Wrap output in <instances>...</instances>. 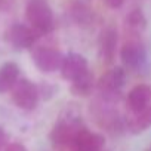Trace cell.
I'll use <instances>...</instances> for the list:
<instances>
[{
  "label": "cell",
  "mask_w": 151,
  "mask_h": 151,
  "mask_svg": "<svg viewBox=\"0 0 151 151\" xmlns=\"http://www.w3.org/2000/svg\"><path fill=\"white\" fill-rule=\"evenodd\" d=\"M82 129H85V124L80 111L76 107H67L58 122L53 124L49 138L56 147H68Z\"/></svg>",
  "instance_id": "6da1fadb"
},
{
  "label": "cell",
  "mask_w": 151,
  "mask_h": 151,
  "mask_svg": "<svg viewBox=\"0 0 151 151\" xmlns=\"http://www.w3.org/2000/svg\"><path fill=\"white\" fill-rule=\"evenodd\" d=\"M25 19L40 36H46L55 28V15L47 0H28L25 5Z\"/></svg>",
  "instance_id": "7a4b0ae2"
},
{
  "label": "cell",
  "mask_w": 151,
  "mask_h": 151,
  "mask_svg": "<svg viewBox=\"0 0 151 151\" xmlns=\"http://www.w3.org/2000/svg\"><path fill=\"white\" fill-rule=\"evenodd\" d=\"M12 102L24 111H33L40 99L39 86L30 79H19L11 91Z\"/></svg>",
  "instance_id": "3957f363"
},
{
  "label": "cell",
  "mask_w": 151,
  "mask_h": 151,
  "mask_svg": "<svg viewBox=\"0 0 151 151\" xmlns=\"http://www.w3.org/2000/svg\"><path fill=\"white\" fill-rule=\"evenodd\" d=\"M31 61L42 73H55L61 70L64 55L50 46H34L31 49Z\"/></svg>",
  "instance_id": "277c9868"
},
{
  "label": "cell",
  "mask_w": 151,
  "mask_h": 151,
  "mask_svg": "<svg viewBox=\"0 0 151 151\" xmlns=\"http://www.w3.org/2000/svg\"><path fill=\"white\" fill-rule=\"evenodd\" d=\"M39 37L42 36L37 31H34L28 24H22V22L12 24L6 31V42L17 50L33 49Z\"/></svg>",
  "instance_id": "5b68a950"
},
{
  "label": "cell",
  "mask_w": 151,
  "mask_h": 151,
  "mask_svg": "<svg viewBox=\"0 0 151 151\" xmlns=\"http://www.w3.org/2000/svg\"><path fill=\"white\" fill-rule=\"evenodd\" d=\"M120 59L124 70H142L147 64V50L138 40L126 42L120 49Z\"/></svg>",
  "instance_id": "8992f818"
},
{
  "label": "cell",
  "mask_w": 151,
  "mask_h": 151,
  "mask_svg": "<svg viewBox=\"0 0 151 151\" xmlns=\"http://www.w3.org/2000/svg\"><path fill=\"white\" fill-rule=\"evenodd\" d=\"M61 77L67 82H74L80 76L89 71V62L88 58L77 52H70L64 55V61L61 65Z\"/></svg>",
  "instance_id": "52a82bcc"
},
{
  "label": "cell",
  "mask_w": 151,
  "mask_h": 151,
  "mask_svg": "<svg viewBox=\"0 0 151 151\" xmlns=\"http://www.w3.org/2000/svg\"><path fill=\"white\" fill-rule=\"evenodd\" d=\"M126 83V70L123 67H114L104 73L96 82L98 91L105 96L117 95Z\"/></svg>",
  "instance_id": "ba28073f"
},
{
  "label": "cell",
  "mask_w": 151,
  "mask_h": 151,
  "mask_svg": "<svg viewBox=\"0 0 151 151\" xmlns=\"http://www.w3.org/2000/svg\"><path fill=\"white\" fill-rule=\"evenodd\" d=\"M105 138L89 129H82L68 145L70 151H104Z\"/></svg>",
  "instance_id": "9c48e42d"
},
{
  "label": "cell",
  "mask_w": 151,
  "mask_h": 151,
  "mask_svg": "<svg viewBox=\"0 0 151 151\" xmlns=\"http://www.w3.org/2000/svg\"><path fill=\"white\" fill-rule=\"evenodd\" d=\"M119 45V33L114 25H107L102 28L98 37V55L102 62L110 64L113 62Z\"/></svg>",
  "instance_id": "30bf717a"
},
{
  "label": "cell",
  "mask_w": 151,
  "mask_h": 151,
  "mask_svg": "<svg viewBox=\"0 0 151 151\" xmlns=\"http://www.w3.org/2000/svg\"><path fill=\"white\" fill-rule=\"evenodd\" d=\"M151 105V86L141 83L132 88L127 93V107L132 114L142 113Z\"/></svg>",
  "instance_id": "8fae6325"
},
{
  "label": "cell",
  "mask_w": 151,
  "mask_h": 151,
  "mask_svg": "<svg viewBox=\"0 0 151 151\" xmlns=\"http://www.w3.org/2000/svg\"><path fill=\"white\" fill-rule=\"evenodd\" d=\"M19 65L14 61H6L0 65V93L12 91L15 83L19 80Z\"/></svg>",
  "instance_id": "7c38bea8"
},
{
  "label": "cell",
  "mask_w": 151,
  "mask_h": 151,
  "mask_svg": "<svg viewBox=\"0 0 151 151\" xmlns=\"http://www.w3.org/2000/svg\"><path fill=\"white\" fill-rule=\"evenodd\" d=\"M70 18L80 27H88L93 22V11L83 0H74L68 9Z\"/></svg>",
  "instance_id": "4fadbf2b"
},
{
  "label": "cell",
  "mask_w": 151,
  "mask_h": 151,
  "mask_svg": "<svg viewBox=\"0 0 151 151\" xmlns=\"http://www.w3.org/2000/svg\"><path fill=\"white\" fill-rule=\"evenodd\" d=\"M96 82H95V76L93 73L89 70L88 73H85L83 76H80L79 79H76L74 82H71L70 91L73 95L76 96H89L95 88Z\"/></svg>",
  "instance_id": "5bb4252c"
},
{
  "label": "cell",
  "mask_w": 151,
  "mask_h": 151,
  "mask_svg": "<svg viewBox=\"0 0 151 151\" xmlns=\"http://www.w3.org/2000/svg\"><path fill=\"white\" fill-rule=\"evenodd\" d=\"M124 27L132 34H141L147 28V17L141 8H135L129 11L124 18Z\"/></svg>",
  "instance_id": "9a60e30c"
},
{
  "label": "cell",
  "mask_w": 151,
  "mask_h": 151,
  "mask_svg": "<svg viewBox=\"0 0 151 151\" xmlns=\"http://www.w3.org/2000/svg\"><path fill=\"white\" fill-rule=\"evenodd\" d=\"M126 126H127V130L133 135H139L145 132L147 129H150L151 127V105L142 113L132 114Z\"/></svg>",
  "instance_id": "2e32d148"
},
{
  "label": "cell",
  "mask_w": 151,
  "mask_h": 151,
  "mask_svg": "<svg viewBox=\"0 0 151 151\" xmlns=\"http://www.w3.org/2000/svg\"><path fill=\"white\" fill-rule=\"evenodd\" d=\"M124 2H126V0H104L105 6H107L108 9H113V11L120 9V8L124 5Z\"/></svg>",
  "instance_id": "e0dca14e"
},
{
  "label": "cell",
  "mask_w": 151,
  "mask_h": 151,
  "mask_svg": "<svg viewBox=\"0 0 151 151\" xmlns=\"http://www.w3.org/2000/svg\"><path fill=\"white\" fill-rule=\"evenodd\" d=\"M5 151H27V148L19 142H11V144H8Z\"/></svg>",
  "instance_id": "ac0fdd59"
},
{
  "label": "cell",
  "mask_w": 151,
  "mask_h": 151,
  "mask_svg": "<svg viewBox=\"0 0 151 151\" xmlns=\"http://www.w3.org/2000/svg\"><path fill=\"white\" fill-rule=\"evenodd\" d=\"M3 147L5 148L8 147V133L2 126H0V150H2Z\"/></svg>",
  "instance_id": "d6986e66"
},
{
  "label": "cell",
  "mask_w": 151,
  "mask_h": 151,
  "mask_svg": "<svg viewBox=\"0 0 151 151\" xmlns=\"http://www.w3.org/2000/svg\"><path fill=\"white\" fill-rule=\"evenodd\" d=\"M14 0H0V12H6L12 8Z\"/></svg>",
  "instance_id": "ffe728a7"
}]
</instances>
